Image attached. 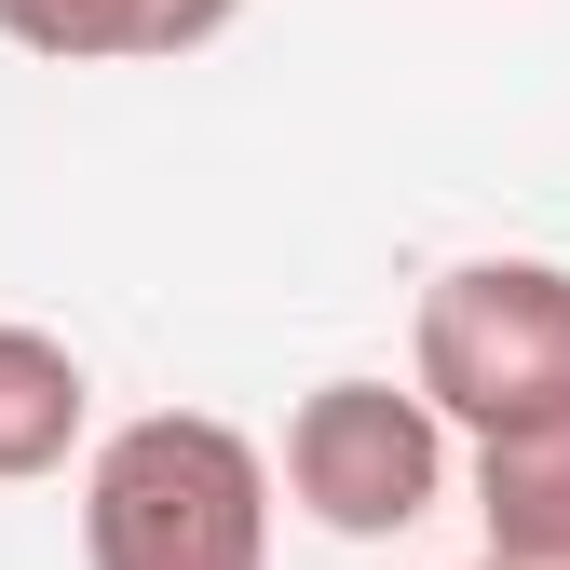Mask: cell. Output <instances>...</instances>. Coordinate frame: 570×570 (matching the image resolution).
<instances>
[{
    "label": "cell",
    "mask_w": 570,
    "mask_h": 570,
    "mask_svg": "<svg viewBox=\"0 0 570 570\" xmlns=\"http://www.w3.org/2000/svg\"><path fill=\"white\" fill-rule=\"evenodd\" d=\"M407 394L449 435L570 407V258H449L407 313Z\"/></svg>",
    "instance_id": "obj_2"
},
{
    "label": "cell",
    "mask_w": 570,
    "mask_h": 570,
    "mask_svg": "<svg viewBox=\"0 0 570 570\" xmlns=\"http://www.w3.org/2000/svg\"><path fill=\"white\" fill-rule=\"evenodd\" d=\"M82 570H272V449L218 407H136L82 449Z\"/></svg>",
    "instance_id": "obj_1"
},
{
    "label": "cell",
    "mask_w": 570,
    "mask_h": 570,
    "mask_svg": "<svg viewBox=\"0 0 570 570\" xmlns=\"http://www.w3.org/2000/svg\"><path fill=\"white\" fill-rule=\"evenodd\" d=\"M232 14L245 0H0V41L55 68H164V55H204Z\"/></svg>",
    "instance_id": "obj_4"
},
{
    "label": "cell",
    "mask_w": 570,
    "mask_h": 570,
    "mask_svg": "<svg viewBox=\"0 0 570 570\" xmlns=\"http://www.w3.org/2000/svg\"><path fill=\"white\" fill-rule=\"evenodd\" d=\"M82 435H96L82 353H68L55 326H14V313H0V489L68 475V449H82Z\"/></svg>",
    "instance_id": "obj_6"
},
{
    "label": "cell",
    "mask_w": 570,
    "mask_h": 570,
    "mask_svg": "<svg viewBox=\"0 0 570 570\" xmlns=\"http://www.w3.org/2000/svg\"><path fill=\"white\" fill-rule=\"evenodd\" d=\"M475 530L489 570H570V407L475 435Z\"/></svg>",
    "instance_id": "obj_5"
},
{
    "label": "cell",
    "mask_w": 570,
    "mask_h": 570,
    "mask_svg": "<svg viewBox=\"0 0 570 570\" xmlns=\"http://www.w3.org/2000/svg\"><path fill=\"white\" fill-rule=\"evenodd\" d=\"M475 570H489V557H475Z\"/></svg>",
    "instance_id": "obj_7"
},
{
    "label": "cell",
    "mask_w": 570,
    "mask_h": 570,
    "mask_svg": "<svg viewBox=\"0 0 570 570\" xmlns=\"http://www.w3.org/2000/svg\"><path fill=\"white\" fill-rule=\"evenodd\" d=\"M285 503H299L313 530L340 543H394L449 503V421L421 407L407 381H367V367H340L313 381L299 407H285Z\"/></svg>",
    "instance_id": "obj_3"
}]
</instances>
